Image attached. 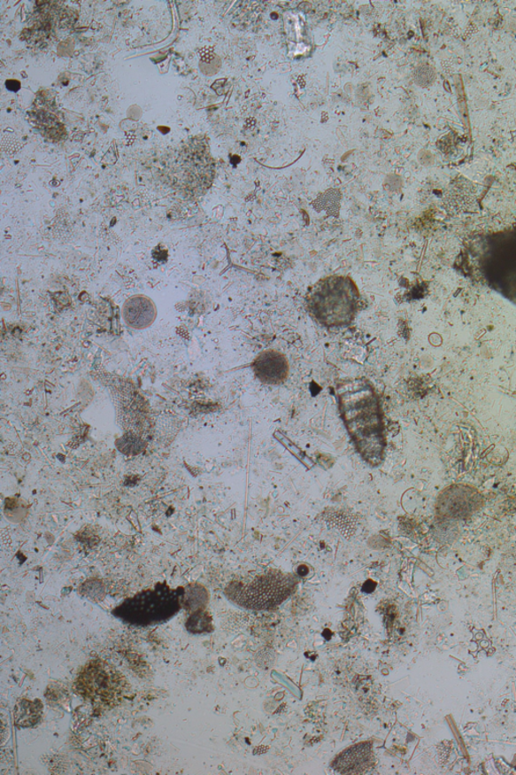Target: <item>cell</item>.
<instances>
[{"instance_id": "obj_2", "label": "cell", "mask_w": 516, "mask_h": 775, "mask_svg": "<svg viewBox=\"0 0 516 775\" xmlns=\"http://www.w3.org/2000/svg\"><path fill=\"white\" fill-rule=\"evenodd\" d=\"M360 294L351 278L333 275L320 280L307 297L310 314L326 328H343L358 314Z\"/></svg>"}, {"instance_id": "obj_3", "label": "cell", "mask_w": 516, "mask_h": 775, "mask_svg": "<svg viewBox=\"0 0 516 775\" xmlns=\"http://www.w3.org/2000/svg\"><path fill=\"white\" fill-rule=\"evenodd\" d=\"M295 585L292 576L272 570L254 577L250 582H235L227 593L234 602L247 609L270 610L292 595Z\"/></svg>"}, {"instance_id": "obj_7", "label": "cell", "mask_w": 516, "mask_h": 775, "mask_svg": "<svg viewBox=\"0 0 516 775\" xmlns=\"http://www.w3.org/2000/svg\"><path fill=\"white\" fill-rule=\"evenodd\" d=\"M210 621L211 619L207 613H195L192 617L189 619L188 627L192 632H203L209 628Z\"/></svg>"}, {"instance_id": "obj_9", "label": "cell", "mask_w": 516, "mask_h": 775, "mask_svg": "<svg viewBox=\"0 0 516 775\" xmlns=\"http://www.w3.org/2000/svg\"><path fill=\"white\" fill-rule=\"evenodd\" d=\"M370 585V582H367L365 585V586H363V590H365L366 592L367 589H369L368 592H373L374 589L375 588V585L374 584L373 585Z\"/></svg>"}, {"instance_id": "obj_6", "label": "cell", "mask_w": 516, "mask_h": 775, "mask_svg": "<svg viewBox=\"0 0 516 775\" xmlns=\"http://www.w3.org/2000/svg\"><path fill=\"white\" fill-rule=\"evenodd\" d=\"M374 763L372 744L366 742L345 750L332 764L334 771L340 774L366 773Z\"/></svg>"}, {"instance_id": "obj_8", "label": "cell", "mask_w": 516, "mask_h": 775, "mask_svg": "<svg viewBox=\"0 0 516 775\" xmlns=\"http://www.w3.org/2000/svg\"><path fill=\"white\" fill-rule=\"evenodd\" d=\"M6 89L11 91H18L20 89V83L16 81H9L6 82Z\"/></svg>"}, {"instance_id": "obj_4", "label": "cell", "mask_w": 516, "mask_h": 775, "mask_svg": "<svg viewBox=\"0 0 516 775\" xmlns=\"http://www.w3.org/2000/svg\"><path fill=\"white\" fill-rule=\"evenodd\" d=\"M122 318L127 327L142 330L155 322L158 310L154 301L145 295H134L123 304Z\"/></svg>"}, {"instance_id": "obj_1", "label": "cell", "mask_w": 516, "mask_h": 775, "mask_svg": "<svg viewBox=\"0 0 516 775\" xmlns=\"http://www.w3.org/2000/svg\"><path fill=\"white\" fill-rule=\"evenodd\" d=\"M339 407L349 433L360 454L379 465L384 452V436L379 398L369 382L346 380L337 386Z\"/></svg>"}, {"instance_id": "obj_5", "label": "cell", "mask_w": 516, "mask_h": 775, "mask_svg": "<svg viewBox=\"0 0 516 775\" xmlns=\"http://www.w3.org/2000/svg\"><path fill=\"white\" fill-rule=\"evenodd\" d=\"M253 371L260 382L267 385H280L288 378V360L279 352L266 351L254 360Z\"/></svg>"}]
</instances>
